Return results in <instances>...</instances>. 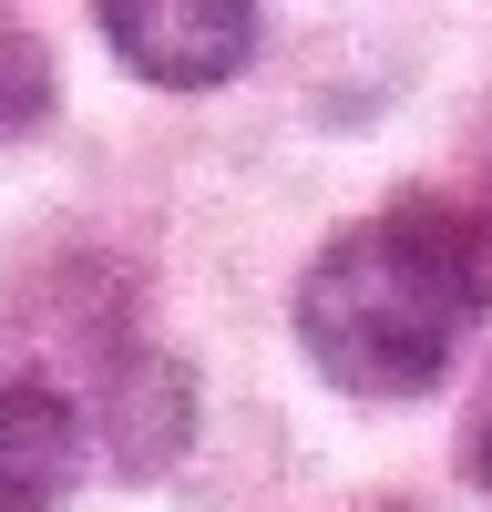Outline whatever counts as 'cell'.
<instances>
[{
  "label": "cell",
  "mask_w": 492,
  "mask_h": 512,
  "mask_svg": "<svg viewBox=\"0 0 492 512\" xmlns=\"http://www.w3.org/2000/svg\"><path fill=\"white\" fill-rule=\"evenodd\" d=\"M492 308V216L410 195L390 216L328 236L298 277V349L349 400H410Z\"/></svg>",
  "instance_id": "6da1fadb"
},
{
  "label": "cell",
  "mask_w": 492,
  "mask_h": 512,
  "mask_svg": "<svg viewBox=\"0 0 492 512\" xmlns=\"http://www.w3.org/2000/svg\"><path fill=\"white\" fill-rule=\"evenodd\" d=\"M93 21L154 93H216L257 62V0H93Z\"/></svg>",
  "instance_id": "7a4b0ae2"
},
{
  "label": "cell",
  "mask_w": 492,
  "mask_h": 512,
  "mask_svg": "<svg viewBox=\"0 0 492 512\" xmlns=\"http://www.w3.org/2000/svg\"><path fill=\"white\" fill-rule=\"evenodd\" d=\"M462 461H472V482L492 492V390L472 400V420H462Z\"/></svg>",
  "instance_id": "5b68a950"
},
{
  "label": "cell",
  "mask_w": 492,
  "mask_h": 512,
  "mask_svg": "<svg viewBox=\"0 0 492 512\" xmlns=\"http://www.w3.org/2000/svg\"><path fill=\"white\" fill-rule=\"evenodd\" d=\"M195 431V390H185V369L175 359H123L113 369V390H103V441L123 472H164V461L185 451Z\"/></svg>",
  "instance_id": "277c9868"
},
{
  "label": "cell",
  "mask_w": 492,
  "mask_h": 512,
  "mask_svg": "<svg viewBox=\"0 0 492 512\" xmlns=\"http://www.w3.org/2000/svg\"><path fill=\"white\" fill-rule=\"evenodd\" d=\"M82 482V410L52 379H0V512H62Z\"/></svg>",
  "instance_id": "3957f363"
}]
</instances>
